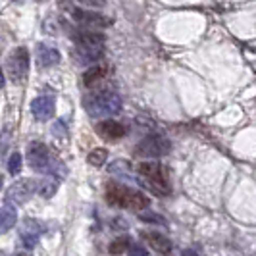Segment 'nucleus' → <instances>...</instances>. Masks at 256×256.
Returning a JSON list of instances; mask_svg holds the SVG:
<instances>
[{
  "mask_svg": "<svg viewBox=\"0 0 256 256\" xmlns=\"http://www.w3.org/2000/svg\"><path fill=\"white\" fill-rule=\"evenodd\" d=\"M83 106L90 118H110L122 112V98L110 89L94 90L83 98Z\"/></svg>",
  "mask_w": 256,
  "mask_h": 256,
  "instance_id": "1",
  "label": "nucleus"
},
{
  "mask_svg": "<svg viewBox=\"0 0 256 256\" xmlns=\"http://www.w3.org/2000/svg\"><path fill=\"white\" fill-rule=\"evenodd\" d=\"M27 162L37 174H54L60 166L58 160L52 158L50 150L42 142H31L27 148Z\"/></svg>",
  "mask_w": 256,
  "mask_h": 256,
  "instance_id": "2",
  "label": "nucleus"
},
{
  "mask_svg": "<svg viewBox=\"0 0 256 256\" xmlns=\"http://www.w3.org/2000/svg\"><path fill=\"white\" fill-rule=\"evenodd\" d=\"M137 172H139V176L144 180L146 187L152 192H156V194H168L170 192V183H168L166 172H164V168L160 166V164H156V162H142V164H139Z\"/></svg>",
  "mask_w": 256,
  "mask_h": 256,
  "instance_id": "3",
  "label": "nucleus"
},
{
  "mask_svg": "<svg viewBox=\"0 0 256 256\" xmlns=\"http://www.w3.org/2000/svg\"><path fill=\"white\" fill-rule=\"evenodd\" d=\"M170 150H172V142L162 135H148L135 146V154L144 158H162Z\"/></svg>",
  "mask_w": 256,
  "mask_h": 256,
  "instance_id": "4",
  "label": "nucleus"
},
{
  "mask_svg": "<svg viewBox=\"0 0 256 256\" xmlns=\"http://www.w3.org/2000/svg\"><path fill=\"white\" fill-rule=\"evenodd\" d=\"M68 10H70V16L76 24H79L81 27H87V29H104L112 24V20H108L102 14L92 12V10L77 8V6H70Z\"/></svg>",
  "mask_w": 256,
  "mask_h": 256,
  "instance_id": "5",
  "label": "nucleus"
},
{
  "mask_svg": "<svg viewBox=\"0 0 256 256\" xmlns=\"http://www.w3.org/2000/svg\"><path fill=\"white\" fill-rule=\"evenodd\" d=\"M8 74L12 76L16 83L24 81L27 77V74H29V52L26 46H18L8 56Z\"/></svg>",
  "mask_w": 256,
  "mask_h": 256,
  "instance_id": "6",
  "label": "nucleus"
},
{
  "mask_svg": "<svg viewBox=\"0 0 256 256\" xmlns=\"http://www.w3.org/2000/svg\"><path fill=\"white\" fill-rule=\"evenodd\" d=\"M35 191H37V181L20 180L6 191V200L8 204H26Z\"/></svg>",
  "mask_w": 256,
  "mask_h": 256,
  "instance_id": "7",
  "label": "nucleus"
},
{
  "mask_svg": "<svg viewBox=\"0 0 256 256\" xmlns=\"http://www.w3.org/2000/svg\"><path fill=\"white\" fill-rule=\"evenodd\" d=\"M42 233H44V224L38 222V220L27 218L20 226V239H22V243H24L26 248H33L38 243Z\"/></svg>",
  "mask_w": 256,
  "mask_h": 256,
  "instance_id": "8",
  "label": "nucleus"
},
{
  "mask_svg": "<svg viewBox=\"0 0 256 256\" xmlns=\"http://www.w3.org/2000/svg\"><path fill=\"white\" fill-rule=\"evenodd\" d=\"M54 110H56V100L54 96H37L33 102H31V112H33V118L37 122H46L54 116Z\"/></svg>",
  "mask_w": 256,
  "mask_h": 256,
  "instance_id": "9",
  "label": "nucleus"
},
{
  "mask_svg": "<svg viewBox=\"0 0 256 256\" xmlns=\"http://www.w3.org/2000/svg\"><path fill=\"white\" fill-rule=\"evenodd\" d=\"M72 37L76 40V46H104L106 42V35L96 29H81L76 31Z\"/></svg>",
  "mask_w": 256,
  "mask_h": 256,
  "instance_id": "10",
  "label": "nucleus"
},
{
  "mask_svg": "<svg viewBox=\"0 0 256 256\" xmlns=\"http://www.w3.org/2000/svg\"><path fill=\"white\" fill-rule=\"evenodd\" d=\"M126 126L124 124H120V122H114V120H104L100 122L98 126H96V133L106 139V141H118V139H122L124 135H126Z\"/></svg>",
  "mask_w": 256,
  "mask_h": 256,
  "instance_id": "11",
  "label": "nucleus"
},
{
  "mask_svg": "<svg viewBox=\"0 0 256 256\" xmlns=\"http://www.w3.org/2000/svg\"><path fill=\"white\" fill-rule=\"evenodd\" d=\"M141 237L152 246L156 252H160V254H164V256L172 254V248H174V246H172V241L168 239L166 235H162V233H158V231H142Z\"/></svg>",
  "mask_w": 256,
  "mask_h": 256,
  "instance_id": "12",
  "label": "nucleus"
},
{
  "mask_svg": "<svg viewBox=\"0 0 256 256\" xmlns=\"http://www.w3.org/2000/svg\"><path fill=\"white\" fill-rule=\"evenodd\" d=\"M129 187L126 185H120V183H108L106 185V202L110 206H118V208H124L126 206V198H128Z\"/></svg>",
  "mask_w": 256,
  "mask_h": 256,
  "instance_id": "13",
  "label": "nucleus"
},
{
  "mask_svg": "<svg viewBox=\"0 0 256 256\" xmlns=\"http://www.w3.org/2000/svg\"><path fill=\"white\" fill-rule=\"evenodd\" d=\"M104 56V46H77L76 58L81 64H94Z\"/></svg>",
  "mask_w": 256,
  "mask_h": 256,
  "instance_id": "14",
  "label": "nucleus"
},
{
  "mask_svg": "<svg viewBox=\"0 0 256 256\" xmlns=\"http://www.w3.org/2000/svg\"><path fill=\"white\" fill-rule=\"evenodd\" d=\"M60 62V52L52 46H46V44H40L37 48V64L40 68H52Z\"/></svg>",
  "mask_w": 256,
  "mask_h": 256,
  "instance_id": "15",
  "label": "nucleus"
},
{
  "mask_svg": "<svg viewBox=\"0 0 256 256\" xmlns=\"http://www.w3.org/2000/svg\"><path fill=\"white\" fill-rule=\"evenodd\" d=\"M148 204H150V200L146 198V194H144V192L135 191V189H129L128 198H126V206H124V208L135 210V212H141V210H144Z\"/></svg>",
  "mask_w": 256,
  "mask_h": 256,
  "instance_id": "16",
  "label": "nucleus"
},
{
  "mask_svg": "<svg viewBox=\"0 0 256 256\" xmlns=\"http://www.w3.org/2000/svg\"><path fill=\"white\" fill-rule=\"evenodd\" d=\"M16 220H18V214H16V208L12 204H6L0 208V233H6L10 231L16 226Z\"/></svg>",
  "mask_w": 256,
  "mask_h": 256,
  "instance_id": "17",
  "label": "nucleus"
},
{
  "mask_svg": "<svg viewBox=\"0 0 256 256\" xmlns=\"http://www.w3.org/2000/svg\"><path fill=\"white\" fill-rule=\"evenodd\" d=\"M106 74V70H104L102 66H92L90 70L85 72V76H83V83H85V87H94L100 79L104 77Z\"/></svg>",
  "mask_w": 256,
  "mask_h": 256,
  "instance_id": "18",
  "label": "nucleus"
},
{
  "mask_svg": "<svg viewBox=\"0 0 256 256\" xmlns=\"http://www.w3.org/2000/svg\"><path fill=\"white\" fill-rule=\"evenodd\" d=\"M129 246H131V239L128 235H122V237H118L110 243L108 250H110V254H122V252L129 250Z\"/></svg>",
  "mask_w": 256,
  "mask_h": 256,
  "instance_id": "19",
  "label": "nucleus"
},
{
  "mask_svg": "<svg viewBox=\"0 0 256 256\" xmlns=\"http://www.w3.org/2000/svg\"><path fill=\"white\" fill-rule=\"evenodd\" d=\"M56 189H58V183H56V180H52V178L40 181V183L37 181V192L40 196H44V198H50L52 194L56 192Z\"/></svg>",
  "mask_w": 256,
  "mask_h": 256,
  "instance_id": "20",
  "label": "nucleus"
},
{
  "mask_svg": "<svg viewBox=\"0 0 256 256\" xmlns=\"http://www.w3.org/2000/svg\"><path fill=\"white\" fill-rule=\"evenodd\" d=\"M106 158H108V152H106L104 148H94V150H90L89 156H87V162H89L90 166L100 168L104 162H106Z\"/></svg>",
  "mask_w": 256,
  "mask_h": 256,
  "instance_id": "21",
  "label": "nucleus"
},
{
  "mask_svg": "<svg viewBox=\"0 0 256 256\" xmlns=\"http://www.w3.org/2000/svg\"><path fill=\"white\" fill-rule=\"evenodd\" d=\"M8 172H10V176H18L22 172V154L20 152H12L10 160H8Z\"/></svg>",
  "mask_w": 256,
  "mask_h": 256,
  "instance_id": "22",
  "label": "nucleus"
},
{
  "mask_svg": "<svg viewBox=\"0 0 256 256\" xmlns=\"http://www.w3.org/2000/svg\"><path fill=\"white\" fill-rule=\"evenodd\" d=\"M139 220L148 222V224H166V220L158 216V214H154V212H142V214H139Z\"/></svg>",
  "mask_w": 256,
  "mask_h": 256,
  "instance_id": "23",
  "label": "nucleus"
},
{
  "mask_svg": "<svg viewBox=\"0 0 256 256\" xmlns=\"http://www.w3.org/2000/svg\"><path fill=\"white\" fill-rule=\"evenodd\" d=\"M129 256H150V254H148V250H144V246L133 244V246H129Z\"/></svg>",
  "mask_w": 256,
  "mask_h": 256,
  "instance_id": "24",
  "label": "nucleus"
},
{
  "mask_svg": "<svg viewBox=\"0 0 256 256\" xmlns=\"http://www.w3.org/2000/svg\"><path fill=\"white\" fill-rule=\"evenodd\" d=\"M77 2L83 6H89V8H104L106 6V0H77Z\"/></svg>",
  "mask_w": 256,
  "mask_h": 256,
  "instance_id": "25",
  "label": "nucleus"
},
{
  "mask_svg": "<svg viewBox=\"0 0 256 256\" xmlns=\"http://www.w3.org/2000/svg\"><path fill=\"white\" fill-rule=\"evenodd\" d=\"M181 256H198V254H196V250H192V248H185V250L181 252Z\"/></svg>",
  "mask_w": 256,
  "mask_h": 256,
  "instance_id": "26",
  "label": "nucleus"
},
{
  "mask_svg": "<svg viewBox=\"0 0 256 256\" xmlns=\"http://www.w3.org/2000/svg\"><path fill=\"white\" fill-rule=\"evenodd\" d=\"M4 83H6V77H4V72H2V68H0V89L4 87Z\"/></svg>",
  "mask_w": 256,
  "mask_h": 256,
  "instance_id": "27",
  "label": "nucleus"
},
{
  "mask_svg": "<svg viewBox=\"0 0 256 256\" xmlns=\"http://www.w3.org/2000/svg\"><path fill=\"white\" fill-rule=\"evenodd\" d=\"M18 256H31V254H29V252H20Z\"/></svg>",
  "mask_w": 256,
  "mask_h": 256,
  "instance_id": "28",
  "label": "nucleus"
},
{
  "mask_svg": "<svg viewBox=\"0 0 256 256\" xmlns=\"http://www.w3.org/2000/svg\"><path fill=\"white\" fill-rule=\"evenodd\" d=\"M0 256H8V252H4V250H0Z\"/></svg>",
  "mask_w": 256,
  "mask_h": 256,
  "instance_id": "29",
  "label": "nucleus"
},
{
  "mask_svg": "<svg viewBox=\"0 0 256 256\" xmlns=\"http://www.w3.org/2000/svg\"><path fill=\"white\" fill-rule=\"evenodd\" d=\"M2 183H4V180H2V176H0V189H2Z\"/></svg>",
  "mask_w": 256,
  "mask_h": 256,
  "instance_id": "30",
  "label": "nucleus"
},
{
  "mask_svg": "<svg viewBox=\"0 0 256 256\" xmlns=\"http://www.w3.org/2000/svg\"><path fill=\"white\" fill-rule=\"evenodd\" d=\"M37 2H44V0H37Z\"/></svg>",
  "mask_w": 256,
  "mask_h": 256,
  "instance_id": "31",
  "label": "nucleus"
}]
</instances>
